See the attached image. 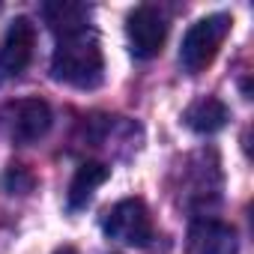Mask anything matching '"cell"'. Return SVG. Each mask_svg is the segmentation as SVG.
<instances>
[{"mask_svg": "<svg viewBox=\"0 0 254 254\" xmlns=\"http://www.w3.org/2000/svg\"><path fill=\"white\" fill-rule=\"evenodd\" d=\"M42 15L48 21V27L57 33V36H69V33H78V30H87L90 24V6L84 3H72V0H57V3H45L42 6Z\"/></svg>", "mask_w": 254, "mask_h": 254, "instance_id": "9c48e42d", "label": "cell"}, {"mask_svg": "<svg viewBox=\"0 0 254 254\" xmlns=\"http://www.w3.org/2000/svg\"><path fill=\"white\" fill-rule=\"evenodd\" d=\"M126 36H129L132 54L138 60L159 57V51L165 45V36H168L165 15L156 6H138V9H132L129 18H126Z\"/></svg>", "mask_w": 254, "mask_h": 254, "instance_id": "277c9868", "label": "cell"}, {"mask_svg": "<svg viewBox=\"0 0 254 254\" xmlns=\"http://www.w3.org/2000/svg\"><path fill=\"white\" fill-rule=\"evenodd\" d=\"M102 230L111 239H117L123 245H135V248H147L150 239L156 236L150 209L141 197H126V200L114 203L102 218Z\"/></svg>", "mask_w": 254, "mask_h": 254, "instance_id": "3957f363", "label": "cell"}, {"mask_svg": "<svg viewBox=\"0 0 254 254\" xmlns=\"http://www.w3.org/2000/svg\"><path fill=\"white\" fill-rule=\"evenodd\" d=\"M189 254H236L239 239L227 221L218 218H194L189 227Z\"/></svg>", "mask_w": 254, "mask_h": 254, "instance_id": "52a82bcc", "label": "cell"}, {"mask_svg": "<svg viewBox=\"0 0 254 254\" xmlns=\"http://www.w3.org/2000/svg\"><path fill=\"white\" fill-rule=\"evenodd\" d=\"M51 75L60 84L78 87V90H93L105 78V54L96 39V33L78 30L69 36H60L54 57H51Z\"/></svg>", "mask_w": 254, "mask_h": 254, "instance_id": "6da1fadb", "label": "cell"}, {"mask_svg": "<svg viewBox=\"0 0 254 254\" xmlns=\"http://www.w3.org/2000/svg\"><path fill=\"white\" fill-rule=\"evenodd\" d=\"M183 120H186L189 129L197 132V135H215V132H221L227 126L230 108L221 99H215V96H203V99H197V102H191L186 108Z\"/></svg>", "mask_w": 254, "mask_h": 254, "instance_id": "ba28073f", "label": "cell"}, {"mask_svg": "<svg viewBox=\"0 0 254 254\" xmlns=\"http://www.w3.org/2000/svg\"><path fill=\"white\" fill-rule=\"evenodd\" d=\"M51 129V108L42 99H21L9 105V138L15 144H33Z\"/></svg>", "mask_w": 254, "mask_h": 254, "instance_id": "8992f818", "label": "cell"}, {"mask_svg": "<svg viewBox=\"0 0 254 254\" xmlns=\"http://www.w3.org/2000/svg\"><path fill=\"white\" fill-rule=\"evenodd\" d=\"M0 186H3L6 194H27V191L36 186V180H33V174L24 171L21 165H9V171L3 174V180H0Z\"/></svg>", "mask_w": 254, "mask_h": 254, "instance_id": "8fae6325", "label": "cell"}, {"mask_svg": "<svg viewBox=\"0 0 254 254\" xmlns=\"http://www.w3.org/2000/svg\"><path fill=\"white\" fill-rule=\"evenodd\" d=\"M230 27H233V18L224 15V12H215V15H206V18L194 21L189 27V33L183 36V48H180L183 69L191 72V75L203 72L215 60V54H218L221 42L227 39Z\"/></svg>", "mask_w": 254, "mask_h": 254, "instance_id": "7a4b0ae2", "label": "cell"}, {"mask_svg": "<svg viewBox=\"0 0 254 254\" xmlns=\"http://www.w3.org/2000/svg\"><path fill=\"white\" fill-rule=\"evenodd\" d=\"M108 177H111V168L105 162H84V165H78V171H75V177L69 183V197H66L69 200V209H84L90 203L93 191Z\"/></svg>", "mask_w": 254, "mask_h": 254, "instance_id": "30bf717a", "label": "cell"}, {"mask_svg": "<svg viewBox=\"0 0 254 254\" xmlns=\"http://www.w3.org/2000/svg\"><path fill=\"white\" fill-rule=\"evenodd\" d=\"M54 254H78V251H75V248H72V245H63V248H57V251H54Z\"/></svg>", "mask_w": 254, "mask_h": 254, "instance_id": "7c38bea8", "label": "cell"}, {"mask_svg": "<svg viewBox=\"0 0 254 254\" xmlns=\"http://www.w3.org/2000/svg\"><path fill=\"white\" fill-rule=\"evenodd\" d=\"M33 48H36V27H33L30 18L18 15L9 24L6 36H3V45H0V72L6 78L21 75L33 60Z\"/></svg>", "mask_w": 254, "mask_h": 254, "instance_id": "5b68a950", "label": "cell"}]
</instances>
